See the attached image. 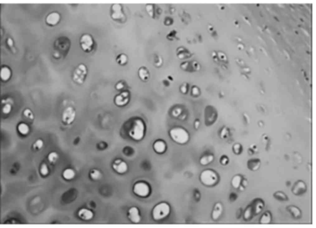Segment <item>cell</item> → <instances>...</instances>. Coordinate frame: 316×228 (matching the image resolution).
Masks as SVG:
<instances>
[{"instance_id":"obj_1","label":"cell","mask_w":316,"mask_h":228,"mask_svg":"<svg viewBox=\"0 0 316 228\" xmlns=\"http://www.w3.org/2000/svg\"><path fill=\"white\" fill-rule=\"evenodd\" d=\"M145 133V125L144 122L140 119H137L133 122L129 130L128 134L135 140H140Z\"/></svg>"},{"instance_id":"obj_2","label":"cell","mask_w":316,"mask_h":228,"mask_svg":"<svg viewBox=\"0 0 316 228\" xmlns=\"http://www.w3.org/2000/svg\"><path fill=\"white\" fill-rule=\"evenodd\" d=\"M199 179L201 183L207 187H212L219 182L218 174L213 169H206L201 173Z\"/></svg>"},{"instance_id":"obj_3","label":"cell","mask_w":316,"mask_h":228,"mask_svg":"<svg viewBox=\"0 0 316 228\" xmlns=\"http://www.w3.org/2000/svg\"><path fill=\"white\" fill-rule=\"evenodd\" d=\"M171 138L177 143L185 144L189 140L190 136L188 132L183 128L175 127L172 128L169 132Z\"/></svg>"},{"instance_id":"obj_4","label":"cell","mask_w":316,"mask_h":228,"mask_svg":"<svg viewBox=\"0 0 316 228\" xmlns=\"http://www.w3.org/2000/svg\"><path fill=\"white\" fill-rule=\"evenodd\" d=\"M170 207L167 203H160L156 206L152 212L153 218L154 220L159 221L166 218L170 213Z\"/></svg>"},{"instance_id":"obj_5","label":"cell","mask_w":316,"mask_h":228,"mask_svg":"<svg viewBox=\"0 0 316 228\" xmlns=\"http://www.w3.org/2000/svg\"><path fill=\"white\" fill-rule=\"evenodd\" d=\"M87 68L86 66L83 64L79 65L73 71V81L79 84H82L87 76Z\"/></svg>"},{"instance_id":"obj_6","label":"cell","mask_w":316,"mask_h":228,"mask_svg":"<svg viewBox=\"0 0 316 228\" xmlns=\"http://www.w3.org/2000/svg\"><path fill=\"white\" fill-rule=\"evenodd\" d=\"M80 45L81 48L85 52H90L92 50L94 46V40L93 37L89 34L83 35L80 40Z\"/></svg>"},{"instance_id":"obj_7","label":"cell","mask_w":316,"mask_h":228,"mask_svg":"<svg viewBox=\"0 0 316 228\" xmlns=\"http://www.w3.org/2000/svg\"><path fill=\"white\" fill-rule=\"evenodd\" d=\"M133 192L139 197H145L150 193V187L148 184L143 182L137 183L133 187Z\"/></svg>"},{"instance_id":"obj_8","label":"cell","mask_w":316,"mask_h":228,"mask_svg":"<svg viewBox=\"0 0 316 228\" xmlns=\"http://www.w3.org/2000/svg\"><path fill=\"white\" fill-rule=\"evenodd\" d=\"M75 111L73 107H68L65 109L62 114V120L64 123L70 124L73 123L75 118Z\"/></svg>"},{"instance_id":"obj_9","label":"cell","mask_w":316,"mask_h":228,"mask_svg":"<svg viewBox=\"0 0 316 228\" xmlns=\"http://www.w3.org/2000/svg\"><path fill=\"white\" fill-rule=\"evenodd\" d=\"M61 20V15L59 13L54 11L48 14L45 19L46 23L49 26H55Z\"/></svg>"},{"instance_id":"obj_10","label":"cell","mask_w":316,"mask_h":228,"mask_svg":"<svg viewBox=\"0 0 316 228\" xmlns=\"http://www.w3.org/2000/svg\"><path fill=\"white\" fill-rule=\"evenodd\" d=\"M113 168L114 170L119 174H123L128 169L127 163L121 160H116L113 164Z\"/></svg>"},{"instance_id":"obj_11","label":"cell","mask_w":316,"mask_h":228,"mask_svg":"<svg viewBox=\"0 0 316 228\" xmlns=\"http://www.w3.org/2000/svg\"><path fill=\"white\" fill-rule=\"evenodd\" d=\"M128 218H129L130 220L134 223H138L140 221L141 216L140 215L139 210L137 207L133 206V207H132L129 209Z\"/></svg>"},{"instance_id":"obj_12","label":"cell","mask_w":316,"mask_h":228,"mask_svg":"<svg viewBox=\"0 0 316 228\" xmlns=\"http://www.w3.org/2000/svg\"><path fill=\"white\" fill-rule=\"evenodd\" d=\"M129 94L127 91H123L115 98V103L119 106L127 104L129 101Z\"/></svg>"},{"instance_id":"obj_13","label":"cell","mask_w":316,"mask_h":228,"mask_svg":"<svg viewBox=\"0 0 316 228\" xmlns=\"http://www.w3.org/2000/svg\"><path fill=\"white\" fill-rule=\"evenodd\" d=\"M306 189L307 187L305 183L301 181H298L294 184L292 189V192L294 195H299L304 194L306 191Z\"/></svg>"},{"instance_id":"obj_14","label":"cell","mask_w":316,"mask_h":228,"mask_svg":"<svg viewBox=\"0 0 316 228\" xmlns=\"http://www.w3.org/2000/svg\"><path fill=\"white\" fill-rule=\"evenodd\" d=\"M78 215L79 218H81L82 220L85 221H88L93 218V213L87 208H82L78 212Z\"/></svg>"},{"instance_id":"obj_15","label":"cell","mask_w":316,"mask_h":228,"mask_svg":"<svg viewBox=\"0 0 316 228\" xmlns=\"http://www.w3.org/2000/svg\"><path fill=\"white\" fill-rule=\"evenodd\" d=\"M223 212V205L221 203L218 202L216 203L213 208L212 212V219L214 221H217L219 220V218L222 215Z\"/></svg>"},{"instance_id":"obj_16","label":"cell","mask_w":316,"mask_h":228,"mask_svg":"<svg viewBox=\"0 0 316 228\" xmlns=\"http://www.w3.org/2000/svg\"><path fill=\"white\" fill-rule=\"evenodd\" d=\"M251 205L252 207V210H253L254 215H256L259 214L262 211V210L264 206V204L261 200L258 199V200H255V202L253 204H252Z\"/></svg>"},{"instance_id":"obj_17","label":"cell","mask_w":316,"mask_h":228,"mask_svg":"<svg viewBox=\"0 0 316 228\" xmlns=\"http://www.w3.org/2000/svg\"><path fill=\"white\" fill-rule=\"evenodd\" d=\"M11 70L9 67L5 66L2 67L0 70V78L3 81H8L11 77Z\"/></svg>"},{"instance_id":"obj_18","label":"cell","mask_w":316,"mask_h":228,"mask_svg":"<svg viewBox=\"0 0 316 228\" xmlns=\"http://www.w3.org/2000/svg\"><path fill=\"white\" fill-rule=\"evenodd\" d=\"M154 150L158 153H163L166 150V144L163 140H157L153 145Z\"/></svg>"},{"instance_id":"obj_19","label":"cell","mask_w":316,"mask_h":228,"mask_svg":"<svg viewBox=\"0 0 316 228\" xmlns=\"http://www.w3.org/2000/svg\"><path fill=\"white\" fill-rule=\"evenodd\" d=\"M112 10H113V13H112V18L118 20L119 19H121L123 17V13L122 12L121 6L119 4H114L112 7Z\"/></svg>"},{"instance_id":"obj_20","label":"cell","mask_w":316,"mask_h":228,"mask_svg":"<svg viewBox=\"0 0 316 228\" xmlns=\"http://www.w3.org/2000/svg\"><path fill=\"white\" fill-rule=\"evenodd\" d=\"M214 159V157L213 155L211 154H208L203 156L199 160L200 164L203 166H206L211 163H212Z\"/></svg>"},{"instance_id":"obj_21","label":"cell","mask_w":316,"mask_h":228,"mask_svg":"<svg viewBox=\"0 0 316 228\" xmlns=\"http://www.w3.org/2000/svg\"><path fill=\"white\" fill-rule=\"evenodd\" d=\"M261 163L258 159L249 160L248 161V167L251 171H256L260 167Z\"/></svg>"},{"instance_id":"obj_22","label":"cell","mask_w":316,"mask_h":228,"mask_svg":"<svg viewBox=\"0 0 316 228\" xmlns=\"http://www.w3.org/2000/svg\"><path fill=\"white\" fill-rule=\"evenodd\" d=\"M18 130L21 134H22L23 136H25L29 133L30 127L27 124H25L24 122H21V123L19 124V125L18 126Z\"/></svg>"},{"instance_id":"obj_23","label":"cell","mask_w":316,"mask_h":228,"mask_svg":"<svg viewBox=\"0 0 316 228\" xmlns=\"http://www.w3.org/2000/svg\"><path fill=\"white\" fill-rule=\"evenodd\" d=\"M242 182V177L240 174L235 175L232 179L231 184L232 185L233 188L235 189H238L240 186L241 185V184Z\"/></svg>"},{"instance_id":"obj_24","label":"cell","mask_w":316,"mask_h":228,"mask_svg":"<svg viewBox=\"0 0 316 228\" xmlns=\"http://www.w3.org/2000/svg\"><path fill=\"white\" fill-rule=\"evenodd\" d=\"M287 209L294 218H298L301 216V212L298 207L295 206H290L287 208Z\"/></svg>"},{"instance_id":"obj_25","label":"cell","mask_w":316,"mask_h":228,"mask_svg":"<svg viewBox=\"0 0 316 228\" xmlns=\"http://www.w3.org/2000/svg\"><path fill=\"white\" fill-rule=\"evenodd\" d=\"M75 176V173L73 169L68 168L64 171L63 173V178L66 180H71Z\"/></svg>"},{"instance_id":"obj_26","label":"cell","mask_w":316,"mask_h":228,"mask_svg":"<svg viewBox=\"0 0 316 228\" xmlns=\"http://www.w3.org/2000/svg\"><path fill=\"white\" fill-rule=\"evenodd\" d=\"M254 215L253 213V210H252V207H251V205H250L248 206L247 207V208L244 211L243 218H244V220L249 221V220H250L253 217Z\"/></svg>"},{"instance_id":"obj_27","label":"cell","mask_w":316,"mask_h":228,"mask_svg":"<svg viewBox=\"0 0 316 228\" xmlns=\"http://www.w3.org/2000/svg\"><path fill=\"white\" fill-rule=\"evenodd\" d=\"M272 221V216L271 214L267 211L264 213L262 216L261 217L260 219V223L261 224H269Z\"/></svg>"},{"instance_id":"obj_28","label":"cell","mask_w":316,"mask_h":228,"mask_svg":"<svg viewBox=\"0 0 316 228\" xmlns=\"http://www.w3.org/2000/svg\"><path fill=\"white\" fill-rule=\"evenodd\" d=\"M90 177L92 179L97 181V180H99L101 179V178L102 177V174H101V172L99 171H98V169H93L91 171Z\"/></svg>"},{"instance_id":"obj_29","label":"cell","mask_w":316,"mask_h":228,"mask_svg":"<svg viewBox=\"0 0 316 228\" xmlns=\"http://www.w3.org/2000/svg\"><path fill=\"white\" fill-rule=\"evenodd\" d=\"M273 197L280 200L282 201H285L288 200V197L282 192H277L274 194Z\"/></svg>"},{"instance_id":"obj_30","label":"cell","mask_w":316,"mask_h":228,"mask_svg":"<svg viewBox=\"0 0 316 228\" xmlns=\"http://www.w3.org/2000/svg\"><path fill=\"white\" fill-rule=\"evenodd\" d=\"M58 157H59L58 154L56 152H53L49 154L48 156V159L50 163H54L57 161V160H58Z\"/></svg>"},{"instance_id":"obj_31","label":"cell","mask_w":316,"mask_h":228,"mask_svg":"<svg viewBox=\"0 0 316 228\" xmlns=\"http://www.w3.org/2000/svg\"><path fill=\"white\" fill-rule=\"evenodd\" d=\"M138 74L140 77L143 80H147L149 77V73L146 69L141 68L139 70Z\"/></svg>"},{"instance_id":"obj_32","label":"cell","mask_w":316,"mask_h":228,"mask_svg":"<svg viewBox=\"0 0 316 228\" xmlns=\"http://www.w3.org/2000/svg\"><path fill=\"white\" fill-rule=\"evenodd\" d=\"M43 147V141L42 139H38L34 142L33 145V148L36 150H39L42 149Z\"/></svg>"},{"instance_id":"obj_33","label":"cell","mask_w":316,"mask_h":228,"mask_svg":"<svg viewBox=\"0 0 316 228\" xmlns=\"http://www.w3.org/2000/svg\"><path fill=\"white\" fill-rule=\"evenodd\" d=\"M40 172L41 174L43 176H46L48 174L49 169L48 166L46 164H42L40 168Z\"/></svg>"},{"instance_id":"obj_34","label":"cell","mask_w":316,"mask_h":228,"mask_svg":"<svg viewBox=\"0 0 316 228\" xmlns=\"http://www.w3.org/2000/svg\"><path fill=\"white\" fill-rule=\"evenodd\" d=\"M118 63L121 65H124L127 61V57L125 54H120L117 58Z\"/></svg>"},{"instance_id":"obj_35","label":"cell","mask_w":316,"mask_h":228,"mask_svg":"<svg viewBox=\"0 0 316 228\" xmlns=\"http://www.w3.org/2000/svg\"><path fill=\"white\" fill-rule=\"evenodd\" d=\"M24 115L27 119L32 120L34 118V115L30 109H26L24 111Z\"/></svg>"},{"instance_id":"obj_36","label":"cell","mask_w":316,"mask_h":228,"mask_svg":"<svg viewBox=\"0 0 316 228\" xmlns=\"http://www.w3.org/2000/svg\"><path fill=\"white\" fill-rule=\"evenodd\" d=\"M11 109H12V107L10 104H9V103L6 104L4 105V106L3 108V112L4 114H9L11 112Z\"/></svg>"},{"instance_id":"obj_37","label":"cell","mask_w":316,"mask_h":228,"mask_svg":"<svg viewBox=\"0 0 316 228\" xmlns=\"http://www.w3.org/2000/svg\"><path fill=\"white\" fill-rule=\"evenodd\" d=\"M233 152H235V153L236 154H240L242 152V146L240 143H236L234 145L233 147Z\"/></svg>"},{"instance_id":"obj_38","label":"cell","mask_w":316,"mask_h":228,"mask_svg":"<svg viewBox=\"0 0 316 228\" xmlns=\"http://www.w3.org/2000/svg\"><path fill=\"white\" fill-rule=\"evenodd\" d=\"M228 159L227 157H226L225 156H223L221 160H220V163L222 164H227L228 163Z\"/></svg>"},{"instance_id":"obj_39","label":"cell","mask_w":316,"mask_h":228,"mask_svg":"<svg viewBox=\"0 0 316 228\" xmlns=\"http://www.w3.org/2000/svg\"><path fill=\"white\" fill-rule=\"evenodd\" d=\"M7 44H8V45L9 46V47H12V46H13V45H14V42H13V40L11 38H9L7 40Z\"/></svg>"},{"instance_id":"obj_40","label":"cell","mask_w":316,"mask_h":228,"mask_svg":"<svg viewBox=\"0 0 316 228\" xmlns=\"http://www.w3.org/2000/svg\"><path fill=\"white\" fill-rule=\"evenodd\" d=\"M116 89H118V90H121V89H123V84H122V82H119V83L116 85Z\"/></svg>"},{"instance_id":"obj_41","label":"cell","mask_w":316,"mask_h":228,"mask_svg":"<svg viewBox=\"0 0 316 228\" xmlns=\"http://www.w3.org/2000/svg\"><path fill=\"white\" fill-rule=\"evenodd\" d=\"M198 91H198V89H192V93H193V94L194 95H198V93H198Z\"/></svg>"}]
</instances>
